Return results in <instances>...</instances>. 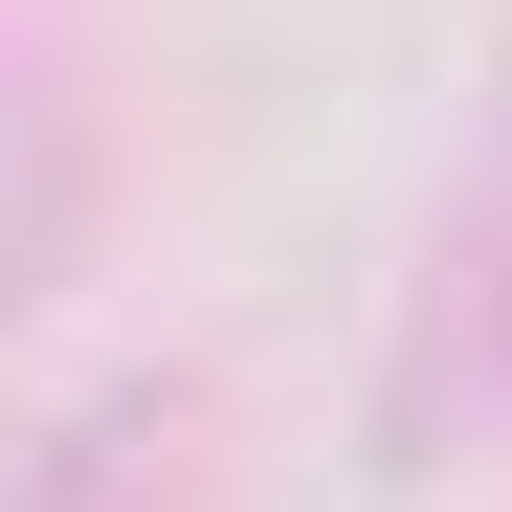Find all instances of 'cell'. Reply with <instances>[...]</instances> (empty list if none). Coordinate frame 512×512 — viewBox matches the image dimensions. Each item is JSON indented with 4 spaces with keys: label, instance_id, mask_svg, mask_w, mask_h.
I'll use <instances>...</instances> for the list:
<instances>
[{
    "label": "cell",
    "instance_id": "obj_1",
    "mask_svg": "<svg viewBox=\"0 0 512 512\" xmlns=\"http://www.w3.org/2000/svg\"><path fill=\"white\" fill-rule=\"evenodd\" d=\"M179 490H201V379H90V401L23 446L0 512H179Z\"/></svg>",
    "mask_w": 512,
    "mask_h": 512
},
{
    "label": "cell",
    "instance_id": "obj_2",
    "mask_svg": "<svg viewBox=\"0 0 512 512\" xmlns=\"http://www.w3.org/2000/svg\"><path fill=\"white\" fill-rule=\"evenodd\" d=\"M468 334H490V223L446 201V223H423V312H401V379H379V468H401V490H446V468H468Z\"/></svg>",
    "mask_w": 512,
    "mask_h": 512
},
{
    "label": "cell",
    "instance_id": "obj_3",
    "mask_svg": "<svg viewBox=\"0 0 512 512\" xmlns=\"http://www.w3.org/2000/svg\"><path fill=\"white\" fill-rule=\"evenodd\" d=\"M67 223H90V112L0 45V334H23V290L67 268Z\"/></svg>",
    "mask_w": 512,
    "mask_h": 512
}]
</instances>
